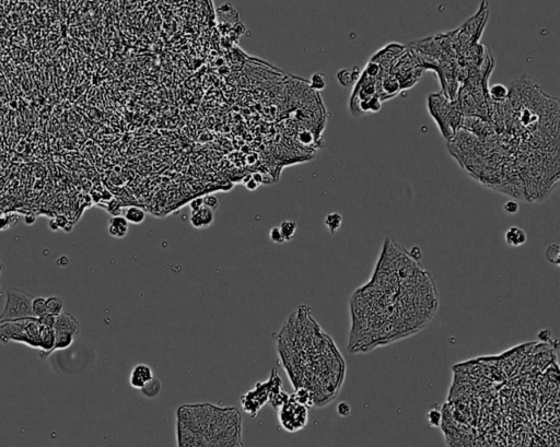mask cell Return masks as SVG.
<instances>
[{"mask_svg": "<svg viewBox=\"0 0 560 447\" xmlns=\"http://www.w3.org/2000/svg\"><path fill=\"white\" fill-rule=\"evenodd\" d=\"M409 255H410V257H411L412 260H414L415 262H419V260H421V257H422L421 250H420L418 246H414V247H412V248L409 250Z\"/></svg>", "mask_w": 560, "mask_h": 447, "instance_id": "4dcf8cb0", "label": "cell"}, {"mask_svg": "<svg viewBox=\"0 0 560 447\" xmlns=\"http://www.w3.org/2000/svg\"><path fill=\"white\" fill-rule=\"evenodd\" d=\"M427 419L429 422V426L431 428H438L440 426V423L442 420V414L439 409H431L428 411Z\"/></svg>", "mask_w": 560, "mask_h": 447, "instance_id": "603a6c76", "label": "cell"}, {"mask_svg": "<svg viewBox=\"0 0 560 447\" xmlns=\"http://www.w3.org/2000/svg\"><path fill=\"white\" fill-rule=\"evenodd\" d=\"M279 228L281 231L282 236L285 238V242H290L293 238L296 236V233L298 230V224L296 221L293 220H285L280 223Z\"/></svg>", "mask_w": 560, "mask_h": 447, "instance_id": "2e32d148", "label": "cell"}, {"mask_svg": "<svg viewBox=\"0 0 560 447\" xmlns=\"http://www.w3.org/2000/svg\"><path fill=\"white\" fill-rule=\"evenodd\" d=\"M153 378H155V375H153V370L149 366L143 363L137 364L131 372L129 384L135 390H141Z\"/></svg>", "mask_w": 560, "mask_h": 447, "instance_id": "8992f818", "label": "cell"}, {"mask_svg": "<svg viewBox=\"0 0 560 447\" xmlns=\"http://www.w3.org/2000/svg\"><path fill=\"white\" fill-rule=\"evenodd\" d=\"M179 446L242 445L240 414L234 408L208 404L183 406L178 410Z\"/></svg>", "mask_w": 560, "mask_h": 447, "instance_id": "6da1fadb", "label": "cell"}, {"mask_svg": "<svg viewBox=\"0 0 560 447\" xmlns=\"http://www.w3.org/2000/svg\"><path fill=\"white\" fill-rule=\"evenodd\" d=\"M336 411H337L339 416L348 418L351 414V407L350 404H347L346 402H341L337 404V407H336Z\"/></svg>", "mask_w": 560, "mask_h": 447, "instance_id": "484cf974", "label": "cell"}, {"mask_svg": "<svg viewBox=\"0 0 560 447\" xmlns=\"http://www.w3.org/2000/svg\"><path fill=\"white\" fill-rule=\"evenodd\" d=\"M203 207H204V198L203 197L193 199V200L190 202V208L192 210V212H194V211H197Z\"/></svg>", "mask_w": 560, "mask_h": 447, "instance_id": "f546056e", "label": "cell"}, {"mask_svg": "<svg viewBox=\"0 0 560 447\" xmlns=\"http://www.w3.org/2000/svg\"><path fill=\"white\" fill-rule=\"evenodd\" d=\"M527 235L523 228L518 226H510L504 233V242L511 247H520L526 243Z\"/></svg>", "mask_w": 560, "mask_h": 447, "instance_id": "9c48e42d", "label": "cell"}, {"mask_svg": "<svg viewBox=\"0 0 560 447\" xmlns=\"http://www.w3.org/2000/svg\"><path fill=\"white\" fill-rule=\"evenodd\" d=\"M33 298L32 296L25 291L9 289L7 291V303H6L3 314L0 315V322L33 316Z\"/></svg>", "mask_w": 560, "mask_h": 447, "instance_id": "5b68a950", "label": "cell"}, {"mask_svg": "<svg viewBox=\"0 0 560 447\" xmlns=\"http://www.w3.org/2000/svg\"><path fill=\"white\" fill-rule=\"evenodd\" d=\"M252 178H253V180H254L256 182V183H257L258 185H262V184L264 183V178H263V175H262L261 173H258V172L253 173V174H252Z\"/></svg>", "mask_w": 560, "mask_h": 447, "instance_id": "836d02e7", "label": "cell"}, {"mask_svg": "<svg viewBox=\"0 0 560 447\" xmlns=\"http://www.w3.org/2000/svg\"><path fill=\"white\" fill-rule=\"evenodd\" d=\"M55 220H56V222L58 223V226H60V228H64L65 226H66L68 224V223H69V221H68L67 218L65 216H62V214H61V216H58Z\"/></svg>", "mask_w": 560, "mask_h": 447, "instance_id": "d6a6232c", "label": "cell"}, {"mask_svg": "<svg viewBox=\"0 0 560 447\" xmlns=\"http://www.w3.org/2000/svg\"><path fill=\"white\" fill-rule=\"evenodd\" d=\"M244 186L246 187V190H247L254 192V190H257V188H258V186H259V185H258V184L256 183V182H255L254 180H253V178H252V175H251V178H250L249 180H247V182H246V183H244Z\"/></svg>", "mask_w": 560, "mask_h": 447, "instance_id": "1f68e13d", "label": "cell"}, {"mask_svg": "<svg viewBox=\"0 0 560 447\" xmlns=\"http://www.w3.org/2000/svg\"><path fill=\"white\" fill-rule=\"evenodd\" d=\"M108 211L113 216H120L121 214V204H119V202L114 200V199H112L109 204V207H108Z\"/></svg>", "mask_w": 560, "mask_h": 447, "instance_id": "83f0119b", "label": "cell"}, {"mask_svg": "<svg viewBox=\"0 0 560 447\" xmlns=\"http://www.w3.org/2000/svg\"><path fill=\"white\" fill-rule=\"evenodd\" d=\"M50 226H51V228H52V230H54V231H57V230H58V228H60V226H58V223L56 222V220H55V219H54V220H51V221H50Z\"/></svg>", "mask_w": 560, "mask_h": 447, "instance_id": "d590c367", "label": "cell"}, {"mask_svg": "<svg viewBox=\"0 0 560 447\" xmlns=\"http://www.w3.org/2000/svg\"><path fill=\"white\" fill-rule=\"evenodd\" d=\"M489 94H490V98L493 100V101L504 102L505 100L508 98L509 90L505 86L501 84H492L490 86Z\"/></svg>", "mask_w": 560, "mask_h": 447, "instance_id": "e0dca14e", "label": "cell"}, {"mask_svg": "<svg viewBox=\"0 0 560 447\" xmlns=\"http://www.w3.org/2000/svg\"><path fill=\"white\" fill-rule=\"evenodd\" d=\"M35 221H37V218H35V216L33 214H29L25 218V222H26V224H28V226H32L33 223H35Z\"/></svg>", "mask_w": 560, "mask_h": 447, "instance_id": "e575fe53", "label": "cell"}, {"mask_svg": "<svg viewBox=\"0 0 560 447\" xmlns=\"http://www.w3.org/2000/svg\"><path fill=\"white\" fill-rule=\"evenodd\" d=\"M269 238L272 242H274L275 244H282L285 243V238L282 236L281 231L279 226H274L270 228L269 231Z\"/></svg>", "mask_w": 560, "mask_h": 447, "instance_id": "d4e9b609", "label": "cell"}, {"mask_svg": "<svg viewBox=\"0 0 560 447\" xmlns=\"http://www.w3.org/2000/svg\"><path fill=\"white\" fill-rule=\"evenodd\" d=\"M129 230V223L125 216H113L109 222V234L114 238H124Z\"/></svg>", "mask_w": 560, "mask_h": 447, "instance_id": "ba28073f", "label": "cell"}, {"mask_svg": "<svg viewBox=\"0 0 560 447\" xmlns=\"http://www.w3.org/2000/svg\"><path fill=\"white\" fill-rule=\"evenodd\" d=\"M46 312L47 314L53 316H58L63 312V301L56 296L45 298Z\"/></svg>", "mask_w": 560, "mask_h": 447, "instance_id": "ac0fdd59", "label": "cell"}, {"mask_svg": "<svg viewBox=\"0 0 560 447\" xmlns=\"http://www.w3.org/2000/svg\"><path fill=\"white\" fill-rule=\"evenodd\" d=\"M327 86V78L323 72H314L310 78V88L314 91H323Z\"/></svg>", "mask_w": 560, "mask_h": 447, "instance_id": "d6986e66", "label": "cell"}, {"mask_svg": "<svg viewBox=\"0 0 560 447\" xmlns=\"http://www.w3.org/2000/svg\"><path fill=\"white\" fill-rule=\"evenodd\" d=\"M400 84L399 81L394 77V76H387V77L383 80L381 90L383 93V96L381 98L388 100L396 96L399 92Z\"/></svg>", "mask_w": 560, "mask_h": 447, "instance_id": "7c38bea8", "label": "cell"}, {"mask_svg": "<svg viewBox=\"0 0 560 447\" xmlns=\"http://www.w3.org/2000/svg\"><path fill=\"white\" fill-rule=\"evenodd\" d=\"M360 76L361 70L357 67H353L352 69H340L337 74H336V78H337V81L340 86L347 88L356 84L359 78H360Z\"/></svg>", "mask_w": 560, "mask_h": 447, "instance_id": "8fae6325", "label": "cell"}, {"mask_svg": "<svg viewBox=\"0 0 560 447\" xmlns=\"http://www.w3.org/2000/svg\"><path fill=\"white\" fill-rule=\"evenodd\" d=\"M278 410L279 423L287 432H298L308 424L306 406L298 402L292 396H289L288 400Z\"/></svg>", "mask_w": 560, "mask_h": 447, "instance_id": "277c9868", "label": "cell"}, {"mask_svg": "<svg viewBox=\"0 0 560 447\" xmlns=\"http://www.w3.org/2000/svg\"><path fill=\"white\" fill-rule=\"evenodd\" d=\"M39 332L40 322L34 316L0 322V339L4 341L11 340L40 348Z\"/></svg>", "mask_w": 560, "mask_h": 447, "instance_id": "7a4b0ae2", "label": "cell"}, {"mask_svg": "<svg viewBox=\"0 0 560 447\" xmlns=\"http://www.w3.org/2000/svg\"><path fill=\"white\" fill-rule=\"evenodd\" d=\"M39 344H40V348L43 350L46 351L54 350V346H55L54 327L40 324Z\"/></svg>", "mask_w": 560, "mask_h": 447, "instance_id": "30bf717a", "label": "cell"}, {"mask_svg": "<svg viewBox=\"0 0 560 447\" xmlns=\"http://www.w3.org/2000/svg\"><path fill=\"white\" fill-rule=\"evenodd\" d=\"M299 140H300V142L303 144H311L312 142H313L314 137H313V134H312V132H303L301 134H299Z\"/></svg>", "mask_w": 560, "mask_h": 447, "instance_id": "f1b7e54d", "label": "cell"}, {"mask_svg": "<svg viewBox=\"0 0 560 447\" xmlns=\"http://www.w3.org/2000/svg\"><path fill=\"white\" fill-rule=\"evenodd\" d=\"M124 216H125V219L128 221V223H132V224H141L146 219V212L141 208L136 207V206H131V207L126 208L125 212H124Z\"/></svg>", "mask_w": 560, "mask_h": 447, "instance_id": "4fadbf2b", "label": "cell"}, {"mask_svg": "<svg viewBox=\"0 0 560 447\" xmlns=\"http://www.w3.org/2000/svg\"><path fill=\"white\" fill-rule=\"evenodd\" d=\"M296 400L304 406H313L314 404V397L313 394L311 392L310 390L306 387L300 386L296 388V392L291 395Z\"/></svg>", "mask_w": 560, "mask_h": 447, "instance_id": "9a60e30c", "label": "cell"}, {"mask_svg": "<svg viewBox=\"0 0 560 447\" xmlns=\"http://www.w3.org/2000/svg\"><path fill=\"white\" fill-rule=\"evenodd\" d=\"M190 221L191 224L195 228H198V230L207 228L215 221V211L204 206L203 208L192 212Z\"/></svg>", "mask_w": 560, "mask_h": 447, "instance_id": "52a82bcc", "label": "cell"}, {"mask_svg": "<svg viewBox=\"0 0 560 447\" xmlns=\"http://www.w3.org/2000/svg\"><path fill=\"white\" fill-rule=\"evenodd\" d=\"M203 198H204V206H205V207H208L211 210H214L216 212L218 207H219V199H218V197H216L214 195H209V196H206V197H203Z\"/></svg>", "mask_w": 560, "mask_h": 447, "instance_id": "4316f807", "label": "cell"}, {"mask_svg": "<svg viewBox=\"0 0 560 447\" xmlns=\"http://www.w3.org/2000/svg\"><path fill=\"white\" fill-rule=\"evenodd\" d=\"M324 224H325L329 233L334 235L340 230L341 224H343V216L338 212L328 214L325 216V220H324Z\"/></svg>", "mask_w": 560, "mask_h": 447, "instance_id": "5bb4252c", "label": "cell"}, {"mask_svg": "<svg viewBox=\"0 0 560 447\" xmlns=\"http://www.w3.org/2000/svg\"><path fill=\"white\" fill-rule=\"evenodd\" d=\"M141 392L144 394L146 397L153 398L159 395V392L161 390V383L158 378H153L150 382H148L143 388H141Z\"/></svg>", "mask_w": 560, "mask_h": 447, "instance_id": "ffe728a7", "label": "cell"}, {"mask_svg": "<svg viewBox=\"0 0 560 447\" xmlns=\"http://www.w3.org/2000/svg\"><path fill=\"white\" fill-rule=\"evenodd\" d=\"M32 313L33 316L37 317H42L43 315H45L47 312H46V305H45V298H33V302H32Z\"/></svg>", "mask_w": 560, "mask_h": 447, "instance_id": "7402d4cb", "label": "cell"}, {"mask_svg": "<svg viewBox=\"0 0 560 447\" xmlns=\"http://www.w3.org/2000/svg\"><path fill=\"white\" fill-rule=\"evenodd\" d=\"M503 212L508 216H514L517 214L520 211V204L514 200H508L503 204Z\"/></svg>", "mask_w": 560, "mask_h": 447, "instance_id": "cb8c5ba5", "label": "cell"}, {"mask_svg": "<svg viewBox=\"0 0 560 447\" xmlns=\"http://www.w3.org/2000/svg\"><path fill=\"white\" fill-rule=\"evenodd\" d=\"M281 390V380L278 378L277 370H273V375L264 383H257L252 390L242 396V408L247 414L255 416L263 406L269 402L277 392Z\"/></svg>", "mask_w": 560, "mask_h": 447, "instance_id": "3957f363", "label": "cell"}, {"mask_svg": "<svg viewBox=\"0 0 560 447\" xmlns=\"http://www.w3.org/2000/svg\"><path fill=\"white\" fill-rule=\"evenodd\" d=\"M545 255L547 260L550 264L559 266L560 264V245L558 243H552L547 246Z\"/></svg>", "mask_w": 560, "mask_h": 447, "instance_id": "44dd1931", "label": "cell"}]
</instances>
